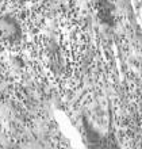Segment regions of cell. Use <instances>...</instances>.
<instances>
[{"mask_svg": "<svg viewBox=\"0 0 142 149\" xmlns=\"http://www.w3.org/2000/svg\"><path fill=\"white\" fill-rule=\"evenodd\" d=\"M24 35L20 18L15 12L0 14V44L4 46H19Z\"/></svg>", "mask_w": 142, "mask_h": 149, "instance_id": "1", "label": "cell"}]
</instances>
